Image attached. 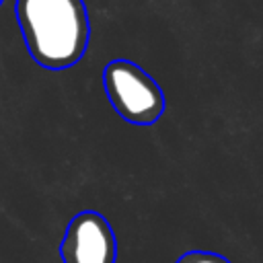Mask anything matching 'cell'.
<instances>
[{
  "label": "cell",
  "mask_w": 263,
  "mask_h": 263,
  "mask_svg": "<svg viewBox=\"0 0 263 263\" xmlns=\"http://www.w3.org/2000/svg\"><path fill=\"white\" fill-rule=\"evenodd\" d=\"M14 4L27 51L41 68L66 70L82 60L90 41L84 0H14Z\"/></svg>",
  "instance_id": "6da1fadb"
},
{
  "label": "cell",
  "mask_w": 263,
  "mask_h": 263,
  "mask_svg": "<svg viewBox=\"0 0 263 263\" xmlns=\"http://www.w3.org/2000/svg\"><path fill=\"white\" fill-rule=\"evenodd\" d=\"M103 86L115 113L132 125H154L166 109L160 84L132 60H111L103 68Z\"/></svg>",
  "instance_id": "7a4b0ae2"
},
{
  "label": "cell",
  "mask_w": 263,
  "mask_h": 263,
  "mask_svg": "<svg viewBox=\"0 0 263 263\" xmlns=\"http://www.w3.org/2000/svg\"><path fill=\"white\" fill-rule=\"evenodd\" d=\"M62 263H115L117 238L109 220L95 212H78L66 226L60 242Z\"/></svg>",
  "instance_id": "3957f363"
},
{
  "label": "cell",
  "mask_w": 263,
  "mask_h": 263,
  "mask_svg": "<svg viewBox=\"0 0 263 263\" xmlns=\"http://www.w3.org/2000/svg\"><path fill=\"white\" fill-rule=\"evenodd\" d=\"M175 263H230V259H226L220 253L214 251H201V249H193L183 253Z\"/></svg>",
  "instance_id": "277c9868"
}]
</instances>
